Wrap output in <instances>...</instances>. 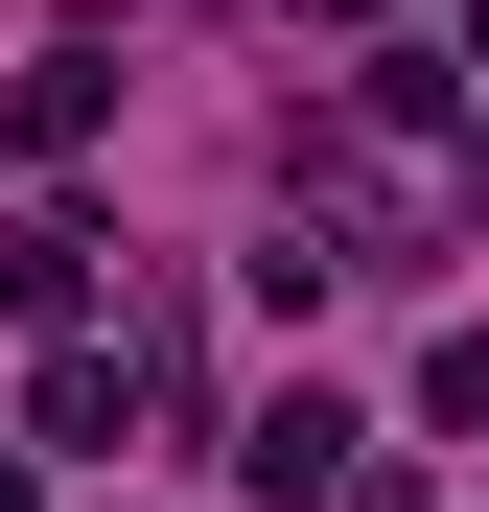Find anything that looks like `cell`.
Segmentation results:
<instances>
[{"mask_svg": "<svg viewBox=\"0 0 489 512\" xmlns=\"http://www.w3.org/2000/svg\"><path fill=\"white\" fill-rule=\"evenodd\" d=\"M0 512H24V466H0Z\"/></svg>", "mask_w": 489, "mask_h": 512, "instance_id": "cell-5", "label": "cell"}, {"mask_svg": "<svg viewBox=\"0 0 489 512\" xmlns=\"http://www.w3.org/2000/svg\"><path fill=\"white\" fill-rule=\"evenodd\" d=\"M94 117H117V70H94V47H24V70H0V163H70Z\"/></svg>", "mask_w": 489, "mask_h": 512, "instance_id": "cell-2", "label": "cell"}, {"mask_svg": "<svg viewBox=\"0 0 489 512\" xmlns=\"http://www.w3.org/2000/svg\"><path fill=\"white\" fill-rule=\"evenodd\" d=\"M0 303L70 326V303H94V233H70V210H0Z\"/></svg>", "mask_w": 489, "mask_h": 512, "instance_id": "cell-3", "label": "cell"}, {"mask_svg": "<svg viewBox=\"0 0 489 512\" xmlns=\"http://www.w3.org/2000/svg\"><path fill=\"white\" fill-rule=\"evenodd\" d=\"M233 466H257V512H350V489H373V419H350V396H257Z\"/></svg>", "mask_w": 489, "mask_h": 512, "instance_id": "cell-1", "label": "cell"}, {"mask_svg": "<svg viewBox=\"0 0 489 512\" xmlns=\"http://www.w3.org/2000/svg\"><path fill=\"white\" fill-rule=\"evenodd\" d=\"M420 443H466V466H489V326H443V350H420Z\"/></svg>", "mask_w": 489, "mask_h": 512, "instance_id": "cell-4", "label": "cell"}]
</instances>
